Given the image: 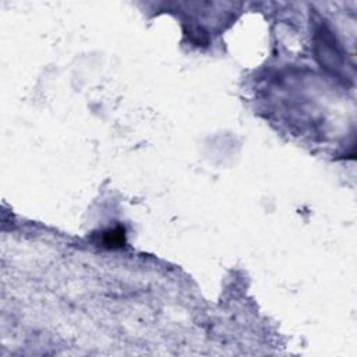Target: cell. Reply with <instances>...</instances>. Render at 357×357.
Instances as JSON below:
<instances>
[{
  "mask_svg": "<svg viewBox=\"0 0 357 357\" xmlns=\"http://www.w3.org/2000/svg\"><path fill=\"white\" fill-rule=\"evenodd\" d=\"M315 54L319 63L335 74L343 70V53L342 49L326 25H319L314 36Z\"/></svg>",
  "mask_w": 357,
  "mask_h": 357,
  "instance_id": "6da1fadb",
  "label": "cell"
},
{
  "mask_svg": "<svg viewBox=\"0 0 357 357\" xmlns=\"http://www.w3.org/2000/svg\"><path fill=\"white\" fill-rule=\"evenodd\" d=\"M126 236H124V227L117 226L114 229L106 230L102 233V244L107 248H117L124 245Z\"/></svg>",
  "mask_w": 357,
  "mask_h": 357,
  "instance_id": "7a4b0ae2",
  "label": "cell"
}]
</instances>
